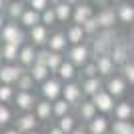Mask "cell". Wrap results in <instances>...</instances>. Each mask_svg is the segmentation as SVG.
Masks as SVG:
<instances>
[{
  "label": "cell",
  "mask_w": 134,
  "mask_h": 134,
  "mask_svg": "<svg viewBox=\"0 0 134 134\" xmlns=\"http://www.w3.org/2000/svg\"><path fill=\"white\" fill-rule=\"evenodd\" d=\"M22 24H16V20H10V22H6L0 30V38L2 42H10V44H16V46H22L24 40H26V34H24Z\"/></svg>",
  "instance_id": "1"
},
{
  "label": "cell",
  "mask_w": 134,
  "mask_h": 134,
  "mask_svg": "<svg viewBox=\"0 0 134 134\" xmlns=\"http://www.w3.org/2000/svg\"><path fill=\"white\" fill-rule=\"evenodd\" d=\"M116 42V32L112 30V28H104L100 34H98V38L94 40V56H106L112 52V46Z\"/></svg>",
  "instance_id": "2"
},
{
  "label": "cell",
  "mask_w": 134,
  "mask_h": 134,
  "mask_svg": "<svg viewBox=\"0 0 134 134\" xmlns=\"http://www.w3.org/2000/svg\"><path fill=\"white\" fill-rule=\"evenodd\" d=\"M24 72H26V70H24V66L6 64V66L0 68V82H2V84H14Z\"/></svg>",
  "instance_id": "3"
},
{
  "label": "cell",
  "mask_w": 134,
  "mask_h": 134,
  "mask_svg": "<svg viewBox=\"0 0 134 134\" xmlns=\"http://www.w3.org/2000/svg\"><path fill=\"white\" fill-rule=\"evenodd\" d=\"M112 60H114V64H126V58H128V42H126V38H120L114 42V46H112Z\"/></svg>",
  "instance_id": "4"
},
{
  "label": "cell",
  "mask_w": 134,
  "mask_h": 134,
  "mask_svg": "<svg viewBox=\"0 0 134 134\" xmlns=\"http://www.w3.org/2000/svg\"><path fill=\"white\" fill-rule=\"evenodd\" d=\"M42 94H44L46 100H50V102L58 100V96L62 94L60 82H58V80H48V78H46L44 82H42Z\"/></svg>",
  "instance_id": "5"
},
{
  "label": "cell",
  "mask_w": 134,
  "mask_h": 134,
  "mask_svg": "<svg viewBox=\"0 0 134 134\" xmlns=\"http://www.w3.org/2000/svg\"><path fill=\"white\" fill-rule=\"evenodd\" d=\"M68 56H70V62H72V64L82 66V64L88 62L90 50H88V46H84V44H74V48L68 52Z\"/></svg>",
  "instance_id": "6"
},
{
  "label": "cell",
  "mask_w": 134,
  "mask_h": 134,
  "mask_svg": "<svg viewBox=\"0 0 134 134\" xmlns=\"http://www.w3.org/2000/svg\"><path fill=\"white\" fill-rule=\"evenodd\" d=\"M14 102H16V106L20 108V110H24V112L32 110V108L36 106V98H34V94H30L28 90H20V92L14 96Z\"/></svg>",
  "instance_id": "7"
},
{
  "label": "cell",
  "mask_w": 134,
  "mask_h": 134,
  "mask_svg": "<svg viewBox=\"0 0 134 134\" xmlns=\"http://www.w3.org/2000/svg\"><path fill=\"white\" fill-rule=\"evenodd\" d=\"M92 102L96 104V108L98 110H102V112H110L112 108V104H114V100H112V94L110 92H102V90H98L94 96H92Z\"/></svg>",
  "instance_id": "8"
},
{
  "label": "cell",
  "mask_w": 134,
  "mask_h": 134,
  "mask_svg": "<svg viewBox=\"0 0 134 134\" xmlns=\"http://www.w3.org/2000/svg\"><path fill=\"white\" fill-rule=\"evenodd\" d=\"M94 16V12H92V8H90L86 2H78V4L74 6V12H72V20L76 24H84L88 18Z\"/></svg>",
  "instance_id": "9"
},
{
  "label": "cell",
  "mask_w": 134,
  "mask_h": 134,
  "mask_svg": "<svg viewBox=\"0 0 134 134\" xmlns=\"http://www.w3.org/2000/svg\"><path fill=\"white\" fill-rule=\"evenodd\" d=\"M30 38H32V42L36 46H44L48 44V26H44V24H36V26L30 28Z\"/></svg>",
  "instance_id": "10"
},
{
  "label": "cell",
  "mask_w": 134,
  "mask_h": 134,
  "mask_svg": "<svg viewBox=\"0 0 134 134\" xmlns=\"http://www.w3.org/2000/svg\"><path fill=\"white\" fill-rule=\"evenodd\" d=\"M18 22L22 24V26H26V28H32V26H36V24H42V12L34 10V8H26Z\"/></svg>",
  "instance_id": "11"
},
{
  "label": "cell",
  "mask_w": 134,
  "mask_h": 134,
  "mask_svg": "<svg viewBox=\"0 0 134 134\" xmlns=\"http://www.w3.org/2000/svg\"><path fill=\"white\" fill-rule=\"evenodd\" d=\"M36 122H38V116H34V114H30V112H26V114H22V116L16 120V130H20V132H30V130L36 128Z\"/></svg>",
  "instance_id": "12"
},
{
  "label": "cell",
  "mask_w": 134,
  "mask_h": 134,
  "mask_svg": "<svg viewBox=\"0 0 134 134\" xmlns=\"http://www.w3.org/2000/svg\"><path fill=\"white\" fill-rule=\"evenodd\" d=\"M34 60H36V50H34V46L26 44V46H20V52H18V62H20V66H32Z\"/></svg>",
  "instance_id": "13"
},
{
  "label": "cell",
  "mask_w": 134,
  "mask_h": 134,
  "mask_svg": "<svg viewBox=\"0 0 134 134\" xmlns=\"http://www.w3.org/2000/svg\"><path fill=\"white\" fill-rule=\"evenodd\" d=\"M116 18H118V14L112 10V8H102V10L98 12L96 20L100 24V28H112L114 22H116Z\"/></svg>",
  "instance_id": "14"
},
{
  "label": "cell",
  "mask_w": 134,
  "mask_h": 134,
  "mask_svg": "<svg viewBox=\"0 0 134 134\" xmlns=\"http://www.w3.org/2000/svg\"><path fill=\"white\" fill-rule=\"evenodd\" d=\"M24 10H26V6H24L22 0H12V2H8L4 14L10 18V20H20V16L24 14Z\"/></svg>",
  "instance_id": "15"
},
{
  "label": "cell",
  "mask_w": 134,
  "mask_h": 134,
  "mask_svg": "<svg viewBox=\"0 0 134 134\" xmlns=\"http://www.w3.org/2000/svg\"><path fill=\"white\" fill-rule=\"evenodd\" d=\"M54 12H56V18L58 22H66L72 18V12H74V6H70L66 0H62L58 4H54Z\"/></svg>",
  "instance_id": "16"
},
{
  "label": "cell",
  "mask_w": 134,
  "mask_h": 134,
  "mask_svg": "<svg viewBox=\"0 0 134 134\" xmlns=\"http://www.w3.org/2000/svg\"><path fill=\"white\" fill-rule=\"evenodd\" d=\"M66 34H62V32H56L52 34L50 38H48V48H50L52 52H60L66 48Z\"/></svg>",
  "instance_id": "17"
},
{
  "label": "cell",
  "mask_w": 134,
  "mask_h": 134,
  "mask_svg": "<svg viewBox=\"0 0 134 134\" xmlns=\"http://www.w3.org/2000/svg\"><path fill=\"white\" fill-rule=\"evenodd\" d=\"M116 14H118V20H122L124 24L134 22V4H120L116 8Z\"/></svg>",
  "instance_id": "18"
},
{
  "label": "cell",
  "mask_w": 134,
  "mask_h": 134,
  "mask_svg": "<svg viewBox=\"0 0 134 134\" xmlns=\"http://www.w3.org/2000/svg\"><path fill=\"white\" fill-rule=\"evenodd\" d=\"M0 52H2V58H4V60L14 62V60H18V52H20V46L10 44V42H2V48H0Z\"/></svg>",
  "instance_id": "19"
},
{
  "label": "cell",
  "mask_w": 134,
  "mask_h": 134,
  "mask_svg": "<svg viewBox=\"0 0 134 134\" xmlns=\"http://www.w3.org/2000/svg\"><path fill=\"white\" fill-rule=\"evenodd\" d=\"M30 74H32V78L36 82H44L48 78V74H50V68L46 66V64H38V62H34L32 68H30Z\"/></svg>",
  "instance_id": "20"
},
{
  "label": "cell",
  "mask_w": 134,
  "mask_h": 134,
  "mask_svg": "<svg viewBox=\"0 0 134 134\" xmlns=\"http://www.w3.org/2000/svg\"><path fill=\"white\" fill-rule=\"evenodd\" d=\"M80 92H82V88H80V86H76V84H66V86L62 88L64 100H68L70 104H74V102L80 100Z\"/></svg>",
  "instance_id": "21"
},
{
  "label": "cell",
  "mask_w": 134,
  "mask_h": 134,
  "mask_svg": "<svg viewBox=\"0 0 134 134\" xmlns=\"http://www.w3.org/2000/svg\"><path fill=\"white\" fill-rule=\"evenodd\" d=\"M84 34L86 32H84L82 24H72L66 32V38H68V42H72V44H80L82 38H84Z\"/></svg>",
  "instance_id": "22"
},
{
  "label": "cell",
  "mask_w": 134,
  "mask_h": 134,
  "mask_svg": "<svg viewBox=\"0 0 134 134\" xmlns=\"http://www.w3.org/2000/svg\"><path fill=\"white\" fill-rule=\"evenodd\" d=\"M96 66H98V72L100 74H110L112 70H114V60H112L110 54L98 56V58H96Z\"/></svg>",
  "instance_id": "23"
},
{
  "label": "cell",
  "mask_w": 134,
  "mask_h": 134,
  "mask_svg": "<svg viewBox=\"0 0 134 134\" xmlns=\"http://www.w3.org/2000/svg\"><path fill=\"white\" fill-rule=\"evenodd\" d=\"M108 128V122L104 116H94L90 120V134H104Z\"/></svg>",
  "instance_id": "24"
},
{
  "label": "cell",
  "mask_w": 134,
  "mask_h": 134,
  "mask_svg": "<svg viewBox=\"0 0 134 134\" xmlns=\"http://www.w3.org/2000/svg\"><path fill=\"white\" fill-rule=\"evenodd\" d=\"M100 88H102V82H100V78H96V76L88 78L86 82L82 84V92H84V94H88V96H94Z\"/></svg>",
  "instance_id": "25"
},
{
  "label": "cell",
  "mask_w": 134,
  "mask_h": 134,
  "mask_svg": "<svg viewBox=\"0 0 134 134\" xmlns=\"http://www.w3.org/2000/svg\"><path fill=\"white\" fill-rule=\"evenodd\" d=\"M36 116H38V120H46V118H50V114L54 110H52V104L50 100H42V102H36Z\"/></svg>",
  "instance_id": "26"
},
{
  "label": "cell",
  "mask_w": 134,
  "mask_h": 134,
  "mask_svg": "<svg viewBox=\"0 0 134 134\" xmlns=\"http://www.w3.org/2000/svg\"><path fill=\"white\" fill-rule=\"evenodd\" d=\"M96 110H98V108H96L94 102H82V104H80V108H78L82 120H92V118H94V114H96Z\"/></svg>",
  "instance_id": "27"
},
{
  "label": "cell",
  "mask_w": 134,
  "mask_h": 134,
  "mask_svg": "<svg viewBox=\"0 0 134 134\" xmlns=\"http://www.w3.org/2000/svg\"><path fill=\"white\" fill-rule=\"evenodd\" d=\"M108 92L112 96H120L124 92V80L122 78H110L108 80Z\"/></svg>",
  "instance_id": "28"
},
{
  "label": "cell",
  "mask_w": 134,
  "mask_h": 134,
  "mask_svg": "<svg viewBox=\"0 0 134 134\" xmlns=\"http://www.w3.org/2000/svg\"><path fill=\"white\" fill-rule=\"evenodd\" d=\"M34 82H36V80L32 78V74H30V72H24L22 76L16 80V86L20 90H28V92H30V88H34Z\"/></svg>",
  "instance_id": "29"
},
{
  "label": "cell",
  "mask_w": 134,
  "mask_h": 134,
  "mask_svg": "<svg viewBox=\"0 0 134 134\" xmlns=\"http://www.w3.org/2000/svg\"><path fill=\"white\" fill-rule=\"evenodd\" d=\"M112 134H134V126L128 124L126 120H118L112 126Z\"/></svg>",
  "instance_id": "30"
},
{
  "label": "cell",
  "mask_w": 134,
  "mask_h": 134,
  "mask_svg": "<svg viewBox=\"0 0 134 134\" xmlns=\"http://www.w3.org/2000/svg\"><path fill=\"white\" fill-rule=\"evenodd\" d=\"M62 56H60V52H52L50 50V54H48V62H46V66L50 68V72H58V68H60V64H62Z\"/></svg>",
  "instance_id": "31"
},
{
  "label": "cell",
  "mask_w": 134,
  "mask_h": 134,
  "mask_svg": "<svg viewBox=\"0 0 134 134\" xmlns=\"http://www.w3.org/2000/svg\"><path fill=\"white\" fill-rule=\"evenodd\" d=\"M14 88H12V84H0V102H10L14 100Z\"/></svg>",
  "instance_id": "32"
},
{
  "label": "cell",
  "mask_w": 134,
  "mask_h": 134,
  "mask_svg": "<svg viewBox=\"0 0 134 134\" xmlns=\"http://www.w3.org/2000/svg\"><path fill=\"white\" fill-rule=\"evenodd\" d=\"M58 76L62 80H70L74 76V64L72 62H62L60 68H58Z\"/></svg>",
  "instance_id": "33"
},
{
  "label": "cell",
  "mask_w": 134,
  "mask_h": 134,
  "mask_svg": "<svg viewBox=\"0 0 134 134\" xmlns=\"http://www.w3.org/2000/svg\"><path fill=\"white\" fill-rule=\"evenodd\" d=\"M116 118L118 120H126V118H130V114L134 112V108H130V104L128 102H122V104H118L116 106Z\"/></svg>",
  "instance_id": "34"
},
{
  "label": "cell",
  "mask_w": 134,
  "mask_h": 134,
  "mask_svg": "<svg viewBox=\"0 0 134 134\" xmlns=\"http://www.w3.org/2000/svg\"><path fill=\"white\" fill-rule=\"evenodd\" d=\"M68 108H70V102H68V100H54V102H52V110H54L56 116H64V114H68Z\"/></svg>",
  "instance_id": "35"
},
{
  "label": "cell",
  "mask_w": 134,
  "mask_h": 134,
  "mask_svg": "<svg viewBox=\"0 0 134 134\" xmlns=\"http://www.w3.org/2000/svg\"><path fill=\"white\" fill-rule=\"evenodd\" d=\"M58 22V18H56V12H54V8H46L44 12H42V24L44 26H54V24Z\"/></svg>",
  "instance_id": "36"
},
{
  "label": "cell",
  "mask_w": 134,
  "mask_h": 134,
  "mask_svg": "<svg viewBox=\"0 0 134 134\" xmlns=\"http://www.w3.org/2000/svg\"><path fill=\"white\" fill-rule=\"evenodd\" d=\"M62 130H64V134H70L74 130V118L68 116V114H64V116H60V124H58Z\"/></svg>",
  "instance_id": "37"
},
{
  "label": "cell",
  "mask_w": 134,
  "mask_h": 134,
  "mask_svg": "<svg viewBox=\"0 0 134 134\" xmlns=\"http://www.w3.org/2000/svg\"><path fill=\"white\" fill-rule=\"evenodd\" d=\"M10 118H12L10 108L6 106L4 102H0V126H6V124L10 122Z\"/></svg>",
  "instance_id": "38"
},
{
  "label": "cell",
  "mask_w": 134,
  "mask_h": 134,
  "mask_svg": "<svg viewBox=\"0 0 134 134\" xmlns=\"http://www.w3.org/2000/svg\"><path fill=\"white\" fill-rule=\"evenodd\" d=\"M82 28H84V32H86V34H94L96 30L100 28V24H98V20H96V16H92V18H88V20L82 24Z\"/></svg>",
  "instance_id": "39"
},
{
  "label": "cell",
  "mask_w": 134,
  "mask_h": 134,
  "mask_svg": "<svg viewBox=\"0 0 134 134\" xmlns=\"http://www.w3.org/2000/svg\"><path fill=\"white\" fill-rule=\"evenodd\" d=\"M28 4H30V8H34V10L44 12L46 8L50 6V0H28Z\"/></svg>",
  "instance_id": "40"
},
{
  "label": "cell",
  "mask_w": 134,
  "mask_h": 134,
  "mask_svg": "<svg viewBox=\"0 0 134 134\" xmlns=\"http://www.w3.org/2000/svg\"><path fill=\"white\" fill-rule=\"evenodd\" d=\"M124 76L130 84H134V64H130V62L124 64Z\"/></svg>",
  "instance_id": "41"
},
{
  "label": "cell",
  "mask_w": 134,
  "mask_h": 134,
  "mask_svg": "<svg viewBox=\"0 0 134 134\" xmlns=\"http://www.w3.org/2000/svg\"><path fill=\"white\" fill-rule=\"evenodd\" d=\"M48 54H50V50H38V52H36V60H34V62H38V64H46V62H48Z\"/></svg>",
  "instance_id": "42"
},
{
  "label": "cell",
  "mask_w": 134,
  "mask_h": 134,
  "mask_svg": "<svg viewBox=\"0 0 134 134\" xmlns=\"http://www.w3.org/2000/svg\"><path fill=\"white\" fill-rule=\"evenodd\" d=\"M96 72H98V66H96V62H94V64H88V66L84 68V74H86L88 78H92V76H96Z\"/></svg>",
  "instance_id": "43"
},
{
  "label": "cell",
  "mask_w": 134,
  "mask_h": 134,
  "mask_svg": "<svg viewBox=\"0 0 134 134\" xmlns=\"http://www.w3.org/2000/svg\"><path fill=\"white\" fill-rule=\"evenodd\" d=\"M48 134H64V130H62L60 126H54V128L48 130Z\"/></svg>",
  "instance_id": "44"
},
{
  "label": "cell",
  "mask_w": 134,
  "mask_h": 134,
  "mask_svg": "<svg viewBox=\"0 0 134 134\" xmlns=\"http://www.w3.org/2000/svg\"><path fill=\"white\" fill-rule=\"evenodd\" d=\"M6 24V18H4V12H0V30H2V26Z\"/></svg>",
  "instance_id": "45"
},
{
  "label": "cell",
  "mask_w": 134,
  "mask_h": 134,
  "mask_svg": "<svg viewBox=\"0 0 134 134\" xmlns=\"http://www.w3.org/2000/svg\"><path fill=\"white\" fill-rule=\"evenodd\" d=\"M6 6H8V2H6V0H0V12H4Z\"/></svg>",
  "instance_id": "46"
},
{
  "label": "cell",
  "mask_w": 134,
  "mask_h": 134,
  "mask_svg": "<svg viewBox=\"0 0 134 134\" xmlns=\"http://www.w3.org/2000/svg\"><path fill=\"white\" fill-rule=\"evenodd\" d=\"M2 134H22V132L16 130V128H12V130H6V132H2Z\"/></svg>",
  "instance_id": "47"
},
{
  "label": "cell",
  "mask_w": 134,
  "mask_h": 134,
  "mask_svg": "<svg viewBox=\"0 0 134 134\" xmlns=\"http://www.w3.org/2000/svg\"><path fill=\"white\" fill-rule=\"evenodd\" d=\"M66 2H68V4H70V6H76V4H78V2H80V0H66Z\"/></svg>",
  "instance_id": "48"
},
{
  "label": "cell",
  "mask_w": 134,
  "mask_h": 134,
  "mask_svg": "<svg viewBox=\"0 0 134 134\" xmlns=\"http://www.w3.org/2000/svg\"><path fill=\"white\" fill-rule=\"evenodd\" d=\"M70 134H86V132H84V130H72Z\"/></svg>",
  "instance_id": "49"
},
{
  "label": "cell",
  "mask_w": 134,
  "mask_h": 134,
  "mask_svg": "<svg viewBox=\"0 0 134 134\" xmlns=\"http://www.w3.org/2000/svg\"><path fill=\"white\" fill-rule=\"evenodd\" d=\"M24 134H40V132H36V130H30V132H24Z\"/></svg>",
  "instance_id": "50"
},
{
  "label": "cell",
  "mask_w": 134,
  "mask_h": 134,
  "mask_svg": "<svg viewBox=\"0 0 134 134\" xmlns=\"http://www.w3.org/2000/svg\"><path fill=\"white\" fill-rule=\"evenodd\" d=\"M58 2H62V0H50V4H58Z\"/></svg>",
  "instance_id": "51"
},
{
  "label": "cell",
  "mask_w": 134,
  "mask_h": 134,
  "mask_svg": "<svg viewBox=\"0 0 134 134\" xmlns=\"http://www.w3.org/2000/svg\"><path fill=\"white\" fill-rule=\"evenodd\" d=\"M96 2H98V4H104V2H106V0H96Z\"/></svg>",
  "instance_id": "52"
},
{
  "label": "cell",
  "mask_w": 134,
  "mask_h": 134,
  "mask_svg": "<svg viewBox=\"0 0 134 134\" xmlns=\"http://www.w3.org/2000/svg\"><path fill=\"white\" fill-rule=\"evenodd\" d=\"M2 60H4V58H2V52H0V62H2Z\"/></svg>",
  "instance_id": "53"
},
{
  "label": "cell",
  "mask_w": 134,
  "mask_h": 134,
  "mask_svg": "<svg viewBox=\"0 0 134 134\" xmlns=\"http://www.w3.org/2000/svg\"><path fill=\"white\" fill-rule=\"evenodd\" d=\"M112 2H120V0H112Z\"/></svg>",
  "instance_id": "54"
},
{
  "label": "cell",
  "mask_w": 134,
  "mask_h": 134,
  "mask_svg": "<svg viewBox=\"0 0 134 134\" xmlns=\"http://www.w3.org/2000/svg\"><path fill=\"white\" fill-rule=\"evenodd\" d=\"M80 2H86V0H80Z\"/></svg>",
  "instance_id": "55"
},
{
  "label": "cell",
  "mask_w": 134,
  "mask_h": 134,
  "mask_svg": "<svg viewBox=\"0 0 134 134\" xmlns=\"http://www.w3.org/2000/svg\"><path fill=\"white\" fill-rule=\"evenodd\" d=\"M22 2H26V0H22Z\"/></svg>",
  "instance_id": "56"
},
{
  "label": "cell",
  "mask_w": 134,
  "mask_h": 134,
  "mask_svg": "<svg viewBox=\"0 0 134 134\" xmlns=\"http://www.w3.org/2000/svg\"><path fill=\"white\" fill-rule=\"evenodd\" d=\"M132 114H134V112H132Z\"/></svg>",
  "instance_id": "57"
}]
</instances>
